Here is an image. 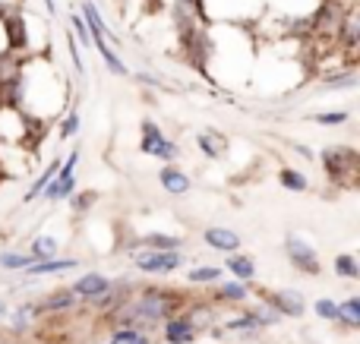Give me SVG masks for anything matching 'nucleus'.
Returning a JSON list of instances; mask_svg holds the SVG:
<instances>
[{
    "label": "nucleus",
    "instance_id": "f257e3e1",
    "mask_svg": "<svg viewBox=\"0 0 360 344\" xmlns=\"http://www.w3.org/2000/svg\"><path fill=\"white\" fill-rule=\"evenodd\" d=\"M139 149H143L146 155L158 158V161H171V158L177 155V145L168 143V136H165L152 120H143V145H139Z\"/></svg>",
    "mask_w": 360,
    "mask_h": 344
},
{
    "label": "nucleus",
    "instance_id": "f03ea898",
    "mask_svg": "<svg viewBox=\"0 0 360 344\" xmlns=\"http://www.w3.org/2000/svg\"><path fill=\"white\" fill-rule=\"evenodd\" d=\"M133 265L146 275H168V272L180 269V253H158V250H146L133 256Z\"/></svg>",
    "mask_w": 360,
    "mask_h": 344
},
{
    "label": "nucleus",
    "instance_id": "7ed1b4c3",
    "mask_svg": "<svg viewBox=\"0 0 360 344\" xmlns=\"http://www.w3.org/2000/svg\"><path fill=\"white\" fill-rule=\"evenodd\" d=\"M285 253H288V259L294 263V269H297V272H307V275H319V256H316V250H313L307 240L288 237V240H285Z\"/></svg>",
    "mask_w": 360,
    "mask_h": 344
},
{
    "label": "nucleus",
    "instance_id": "20e7f679",
    "mask_svg": "<svg viewBox=\"0 0 360 344\" xmlns=\"http://www.w3.org/2000/svg\"><path fill=\"white\" fill-rule=\"evenodd\" d=\"M323 164L326 171H329V177H335V180H345V171H348V180H354L357 174V152L351 149H326L323 152Z\"/></svg>",
    "mask_w": 360,
    "mask_h": 344
},
{
    "label": "nucleus",
    "instance_id": "39448f33",
    "mask_svg": "<svg viewBox=\"0 0 360 344\" xmlns=\"http://www.w3.org/2000/svg\"><path fill=\"white\" fill-rule=\"evenodd\" d=\"M108 291H111V282H108L105 275H98V272H89V275H82L79 282L70 288V294H73L76 300H98Z\"/></svg>",
    "mask_w": 360,
    "mask_h": 344
},
{
    "label": "nucleus",
    "instance_id": "423d86ee",
    "mask_svg": "<svg viewBox=\"0 0 360 344\" xmlns=\"http://www.w3.org/2000/svg\"><path fill=\"white\" fill-rule=\"evenodd\" d=\"M165 338H168V344H190L196 338V326H193L190 316H174L165 326Z\"/></svg>",
    "mask_w": 360,
    "mask_h": 344
},
{
    "label": "nucleus",
    "instance_id": "0eeeda50",
    "mask_svg": "<svg viewBox=\"0 0 360 344\" xmlns=\"http://www.w3.org/2000/svg\"><path fill=\"white\" fill-rule=\"evenodd\" d=\"M202 237H205V244L221 253H237V246H240V237L234 231H228V227H205Z\"/></svg>",
    "mask_w": 360,
    "mask_h": 344
},
{
    "label": "nucleus",
    "instance_id": "6e6552de",
    "mask_svg": "<svg viewBox=\"0 0 360 344\" xmlns=\"http://www.w3.org/2000/svg\"><path fill=\"white\" fill-rule=\"evenodd\" d=\"M269 303L275 307V313H285V316H304V297L297 291H281V294H272Z\"/></svg>",
    "mask_w": 360,
    "mask_h": 344
},
{
    "label": "nucleus",
    "instance_id": "1a4fd4ad",
    "mask_svg": "<svg viewBox=\"0 0 360 344\" xmlns=\"http://www.w3.org/2000/svg\"><path fill=\"white\" fill-rule=\"evenodd\" d=\"M0 22H4V29H6V44H10V48H25V41H29V32H25V19L19 16V13H6L4 19H0Z\"/></svg>",
    "mask_w": 360,
    "mask_h": 344
},
{
    "label": "nucleus",
    "instance_id": "9d476101",
    "mask_svg": "<svg viewBox=\"0 0 360 344\" xmlns=\"http://www.w3.org/2000/svg\"><path fill=\"white\" fill-rule=\"evenodd\" d=\"M79 265V259H44V263H32L29 269V275H54V272H70V269H76Z\"/></svg>",
    "mask_w": 360,
    "mask_h": 344
},
{
    "label": "nucleus",
    "instance_id": "9b49d317",
    "mask_svg": "<svg viewBox=\"0 0 360 344\" xmlns=\"http://www.w3.org/2000/svg\"><path fill=\"white\" fill-rule=\"evenodd\" d=\"M158 180H162V187L168 190V193H186L190 190V177L184 174V171H177V168H162V174H158Z\"/></svg>",
    "mask_w": 360,
    "mask_h": 344
},
{
    "label": "nucleus",
    "instance_id": "f8f14e48",
    "mask_svg": "<svg viewBox=\"0 0 360 344\" xmlns=\"http://www.w3.org/2000/svg\"><path fill=\"white\" fill-rule=\"evenodd\" d=\"M228 272L234 278H243V282H250V278L256 275V265L250 256H240V253H231L228 256Z\"/></svg>",
    "mask_w": 360,
    "mask_h": 344
},
{
    "label": "nucleus",
    "instance_id": "ddd939ff",
    "mask_svg": "<svg viewBox=\"0 0 360 344\" xmlns=\"http://www.w3.org/2000/svg\"><path fill=\"white\" fill-rule=\"evenodd\" d=\"M57 256V237H51V234H41V237L32 240V259H54Z\"/></svg>",
    "mask_w": 360,
    "mask_h": 344
},
{
    "label": "nucleus",
    "instance_id": "4468645a",
    "mask_svg": "<svg viewBox=\"0 0 360 344\" xmlns=\"http://www.w3.org/2000/svg\"><path fill=\"white\" fill-rule=\"evenodd\" d=\"M57 171H60V168H57ZM73 187H76L73 177H57L54 174V180L48 183V190H44L41 196H48V199H67V196L73 193Z\"/></svg>",
    "mask_w": 360,
    "mask_h": 344
},
{
    "label": "nucleus",
    "instance_id": "2eb2a0df",
    "mask_svg": "<svg viewBox=\"0 0 360 344\" xmlns=\"http://www.w3.org/2000/svg\"><path fill=\"white\" fill-rule=\"evenodd\" d=\"M338 319H342L345 326H351V329L360 326V300L357 297H348L345 303H338Z\"/></svg>",
    "mask_w": 360,
    "mask_h": 344
},
{
    "label": "nucleus",
    "instance_id": "dca6fc26",
    "mask_svg": "<svg viewBox=\"0 0 360 344\" xmlns=\"http://www.w3.org/2000/svg\"><path fill=\"white\" fill-rule=\"evenodd\" d=\"M149 250H158V253H177V246H180V240L177 237H171V234H149V237L143 240Z\"/></svg>",
    "mask_w": 360,
    "mask_h": 344
},
{
    "label": "nucleus",
    "instance_id": "f3484780",
    "mask_svg": "<svg viewBox=\"0 0 360 344\" xmlns=\"http://www.w3.org/2000/svg\"><path fill=\"white\" fill-rule=\"evenodd\" d=\"M196 143H199V149H202L209 158H218V155H221V149H224V139L218 136V133H199Z\"/></svg>",
    "mask_w": 360,
    "mask_h": 344
},
{
    "label": "nucleus",
    "instance_id": "a211bd4d",
    "mask_svg": "<svg viewBox=\"0 0 360 344\" xmlns=\"http://www.w3.org/2000/svg\"><path fill=\"white\" fill-rule=\"evenodd\" d=\"M57 168H60V164H51V168L48 171H41V174H38V180L35 183H32V190H29V193H25V202H32V199H38V196H41L44 193V190H48V183L51 180H54V174H57Z\"/></svg>",
    "mask_w": 360,
    "mask_h": 344
},
{
    "label": "nucleus",
    "instance_id": "6ab92c4d",
    "mask_svg": "<svg viewBox=\"0 0 360 344\" xmlns=\"http://www.w3.org/2000/svg\"><path fill=\"white\" fill-rule=\"evenodd\" d=\"M92 44H95V48L101 51V57H105V63H108V67H111V73H117V76H127V67H124V63L117 60V54H114V51H111V48H108V44H105V38H92Z\"/></svg>",
    "mask_w": 360,
    "mask_h": 344
},
{
    "label": "nucleus",
    "instance_id": "aec40b11",
    "mask_svg": "<svg viewBox=\"0 0 360 344\" xmlns=\"http://www.w3.org/2000/svg\"><path fill=\"white\" fill-rule=\"evenodd\" d=\"M335 272L342 278H348V282H354V278H360V265L354 256H348V253H342V256L335 259Z\"/></svg>",
    "mask_w": 360,
    "mask_h": 344
},
{
    "label": "nucleus",
    "instance_id": "412c9836",
    "mask_svg": "<svg viewBox=\"0 0 360 344\" xmlns=\"http://www.w3.org/2000/svg\"><path fill=\"white\" fill-rule=\"evenodd\" d=\"M278 180H281V187L294 190V193H304V190H307V177L300 174V171L285 168V171H281V174H278Z\"/></svg>",
    "mask_w": 360,
    "mask_h": 344
},
{
    "label": "nucleus",
    "instance_id": "4be33fe9",
    "mask_svg": "<svg viewBox=\"0 0 360 344\" xmlns=\"http://www.w3.org/2000/svg\"><path fill=\"white\" fill-rule=\"evenodd\" d=\"M29 265H32V256H22V253H0V269L19 272V269H29Z\"/></svg>",
    "mask_w": 360,
    "mask_h": 344
},
{
    "label": "nucleus",
    "instance_id": "5701e85b",
    "mask_svg": "<svg viewBox=\"0 0 360 344\" xmlns=\"http://www.w3.org/2000/svg\"><path fill=\"white\" fill-rule=\"evenodd\" d=\"M76 303V297L70 294V291H60V294H51V297H44V303H41V310H70Z\"/></svg>",
    "mask_w": 360,
    "mask_h": 344
},
{
    "label": "nucleus",
    "instance_id": "b1692460",
    "mask_svg": "<svg viewBox=\"0 0 360 344\" xmlns=\"http://www.w3.org/2000/svg\"><path fill=\"white\" fill-rule=\"evenodd\" d=\"M82 16H86V29L92 32V38H101V35H105V25H101L98 10H95L92 4H86V6H82Z\"/></svg>",
    "mask_w": 360,
    "mask_h": 344
},
{
    "label": "nucleus",
    "instance_id": "393cba45",
    "mask_svg": "<svg viewBox=\"0 0 360 344\" xmlns=\"http://www.w3.org/2000/svg\"><path fill=\"white\" fill-rule=\"evenodd\" d=\"M218 275H221V272H218L215 265H199V269H193L186 278H190L193 284H209V282H218Z\"/></svg>",
    "mask_w": 360,
    "mask_h": 344
},
{
    "label": "nucleus",
    "instance_id": "a878e982",
    "mask_svg": "<svg viewBox=\"0 0 360 344\" xmlns=\"http://www.w3.org/2000/svg\"><path fill=\"white\" fill-rule=\"evenodd\" d=\"M218 294H221L224 300H247L250 291L243 288L240 282H228V284H221V291H218Z\"/></svg>",
    "mask_w": 360,
    "mask_h": 344
},
{
    "label": "nucleus",
    "instance_id": "bb28decb",
    "mask_svg": "<svg viewBox=\"0 0 360 344\" xmlns=\"http://www.w3.org/2000/svg\"><path fill=\"white\" fill-rule=\"evenodd\" d=\"M313 310H316V316H323V319H335L338 322V303L335 300H326L323 297V300H316V307Z\"/></svg>",
    "mask_w": 360,
    "mask_h": 344
},
{
    "label": "nucleus",
    "instance_id": "cd10ccee",
    "mask_svg": "<svg viewBox=\"0 0 360 344\" xmlns=\"http://www.w3.org/2000/svg\"><path fill=\"white\" fill-rule=\"evenodd\" d=\"M73 29H76V35L82 38V44H92V32L86 29V22H82V16H73Z\"/></svg>",
    "mask_w": 360,
    "mask_h": 344
},
{
    "label": "nucleus",
    "instance_id": "c85d7f7f",
    "mask_svg": "<svg viewBox=\"0 0 360 344\" xmlns=\"http://www.w3.org/2000/svg\"><path fill=\"white\" fill-rule=\"evenodd\" d=\"M345 120H348V114H345V111H338V114H319V117H316V124L332 126V124H345Z\"/></svg>",
    "mask_w": 360,
    "mask_h": 344
},
{
    "label": "nucleus",
    "instance_id": "c756f323",
    "mask_svg": "<svg viewBox=\"0 0 360 344\" xmlns=\"http://www.w3.org/2000/svg\"><path fill=\"white\" fill-rule=\"evenodd\" d=\"M76 126H79V117H76V114H70L67 124H63V130H60V136H73Z\"/></svg>",
    "mask_w": 360,
    "mask_h": 344
},
{
    "label": "nucleus",
    "instance_id": "7c9ffc66",
    "mask_svg": "<svg viewBox=\"0 0 360 344\" xmlns=\"http://www.w3.org/2000/svg\"><path fill=\"white\" fill-rule=\"evenodd\" d=\"M70 54H73L76 70H82V73H86V67H82V57H79V48H76V38H70Z\"/></svg>",
    "mask_w": 360,
    "mask_h": 344
},
{
    "label": "nucleus",
    "instance_id": "2f4dec72",
    "mask_svg": "<svg viewBox=\"0 0 360 344\" xmlns=\"http://www.w3.org/2000/svg\"><path fill=\"white\" fill-rule=\"evenodd\" d=\"M133 344H149V338H146V335H139V338L133 341Z\"/></svg>",
    "mask_w": 360,
    "mask_h": 344
},
{
    "label": "nucleus",
    "instance_id": "473e14b6",
    "mask_svg": "<svg viewBox=\"0 0 360 344\" xmlns=\"http://www.w3.org/2000/svg\"><path fill=\"white\" fill-rule=\"evenodd\" d=\"M0 316H6V303L4 300H0Z\"/></svg>",
    "mask_w": 360,
    "mask_h": 344
},
{
    "label": "nucleus",
    "instance_id": "72a5a7b5",
    "mask_svg": "<svg viewBox=\"0 0 360 344\" xmlns=\"http://www.w3.org/2000/svg\"><path fill=\"white\" fill-rule=\"evenodd\" d=\"M6 16V13H4V4H0V19H4Z\"/></svg>",
    "mask_w": 360,
    "mask_h": 344
}]
</instances>
